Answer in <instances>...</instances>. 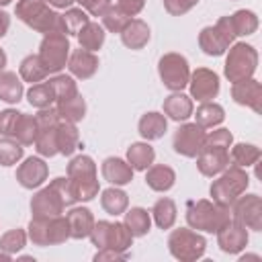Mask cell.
Returning a JSON list of instances; mask_svg holds the SVG:
<instances>
[{"label": "cell", "instance_id": "obj_32", "mask_svg": "<svg viewBox=\"0 0 262 262\" xmlns=\"http://www.w3.org/2000/svg\"><path fill=\"white\" fill-rule=\"evenodd\" d=\"M123 215H125V221H123V223L127 225V229L131 231L133 237H143V235H147V231H149V227H151V217H149L147 209H143V207H131V209L125 211Z\"/></svg>", "mask_w": 262, "mask_h": 262}, {"label": "cell", "instance_id": "obj_15", "mask_svg": "<svg viewBox=\"0 0 262 262\" xmlns=\"http://www.w3.org/2000/svg\"><path fill=\"white\" fill-rule=\"evenodd\" d=\"M49 176V166L45 164L43 158H37V156H31L27 158L18 168H16V180L23 188H39Z\"/></svg>", "mask_w": 262, "mask_h": 262}, {"label": "cell", "instance_id": "obj_42", "mask_svg": "<svg viewBox=\"0 0 262 262\" xmlns=\"http://www.w3.org/2000/svg\"><path fill=\"white\" fill-rule=\"evenodd\" d=\"M25 145L12 137H0V166H14L23 160Z\"/></svg>", "mask_w": 262, "mask_h": 262}, {"label": "cell", "instance_id": "obj_4", "mask_svg": "<svg viewBox=\"0 0 262 262\" xmlns=\"http://www.w3.org/2000/svg\"><path fill=\"white\" fill-rule=\"evenodd\" d=\"M256 68H258V51L254 49V45L244 43V41L229 45L225 66H223V74L231 84L252 78Z\"/></svg>", "mask_w": 262, "mask_h": 262}, {"label": "cell", "instance_id": "obj_51", "mask_svg": "<svg viewBox=\"0 0 262 262\" xmlns=\"http://www.w3.org/2000/svg\"><path fill=\"white\" fill-rule=\"evenodd\" d=\"M117 4L129 14V16H137L143 6H145V0H117Z\"/></svg>", "mask_w": 262, "mask_h": 262}, {"label": "cell", "instance_id": "obj_16", "mask_svg": "<svg viewBox=\"0 0 262 262\" xmlns=\"http://www.w3.org/2000/svg\"><path fill=\"white\" fill-rule=\"evenodd\" d=\"M231 98L237 104L248 106L258 115L262 113V84L254 78L233 82L231 84Z\"/></svg>", "mask_w": 262, "mask_h": 262}, {"label": "cell", "instance_id": "obj_49", "mask_svg": "<svg viewBox=\"0 0 262 262\" xmlns=\"http://www.w3.org/2000/svg\"><path fill=\"white\" fill-rule=\"evenodd\" d=\"M51 184H53V186L57 188V192L61 194V199H63L66 207H72L74 203H78V201H76V196H74V192H72V186H70L68 176H57V178H53V180H51Z\"/></svg>", "mask_w": 262, "mask_h": 262}, {"label": "cell", "instance_id": "obj_58", "mask_svg": "<svg viewBox=\"0 0 262 262\" xmlns=\"http://www.w3.org/2000/svg\"><path fill=\"white\" fill-rule=\"evenodd\" d=\"M12 0H0V6H6V4H10Z\"/></svg>", "mask_w": 262, "mask_h": 262}, {"label": "cell", "instance_id": "obj_50", "mask_svg": "<svg viewBox=\"0 0 262 262\" xmlns=\"http://www.w3.org/2000/svg\"><path fill=\"white\" fill-rule=\"evenodd\" d=\"M74 2H78L92 16H102V12L113 4V0H74Z\"/></svg>", "mask_w": 262, "mask_h": 262}, {"label": "cell", "instance_id": "obj_1", "mask_svg": "<svg viewBox=\"0 0 262 262\" xmlns=\"http://www.w3.org/2000/svg\"><path fill=\"white\" fill-rule=\"evenodd\" d=\"M14 14L37 33H66L61 14L49 8L47 0H18L14 6Z\"/></svg>", "mask_w": 262, "mask_h": 262}, {"label": "cell", "instance_id": "obj_10", "mask_svg": "<svg viewBox=\"0 0 262 262\" xmlns=\"http://www.w3.org/2000/svg\"><path fill=\"white\" fill-rule=\"evenodd\" d=\"M231 219L252 231H262V199L254 192L239 194L231 205Z\"/></svg>", "mask_w": 262, "mask_h": 262}, {"label": "cell", "instance_id": "obj_55", "mask_svg": "<svg viewBox=\"0 0 262 262\" xmlns=\"http://www.w3.org/2000/svg\"><path fill=\"white\" fill-rule=\"evenodd\" d=\"M6 61H8V59H6V53H4V49H0V72L4 70V66H6Z\"/></svg>", "mask_w": 262, "mask_h": 262}, {"label": "cell", "instance_id": "obj_54", "mask_svg": "<svg viewBox=\"0 0 262 262\" xmlns=\"http://www.w3.org/2000/svg\"><path fill=\"white\" fill-rule=\"evenodd\" d=\"M72 2H74V0H47V4L53 6V8H70Z\"/></svg>", "mask_w": 262, "mask_h": 262}, {"label": "cell", "instance_id": "obj_27", "mask_svg": "<svg viewBox=\"0 0 262 262\" xmlns=\"http://www.w3.org/2000/svg\"><path fill=\"white\" fill-rule=\"evenodd\" d=\"M25 94V86L20 76H16V72H8L2 70L0 72V100L8 102V104H16Z\"/></svg>", "mask_w": 262, "mask_h": 262}, {"label": "cell", "instance_id": "obj_41", "mask_svg": "<svg viewBox=\"0 0 262 262\" xmlns=\"http://www.w3.org/2000/svg\"><path fill=\"white\" fill-rule=\"evenodd\" d=\"M231 164L248 168V166H256V162L260 160V147H256L254 143H235L231 147L229 154Z\"/></svg>", "mask_w": 262, "mask_h": 262}, {"label": "cell", "instance_id": "obj_8", "mask_svg": "<svg viewBox=\"0 0 262 262\" xmlns=\"http://www.w3.org/2000/svg\"><path fill=\"white\" fill-rule=\"evenodd\" d=\"M158 74L162 84L172 90V92H182L188 86V78H190V68H188V59L182 53L170 51L164 53L158 59Z\"/></svg>", "mask_w": 262, "mask_h": 262}, {"label": "cell", "instance_id": "obj_35", "mask_svg": "<svg viewBox=\"0 0 262 262\" xmlns=\"http://www.w3.org/2000/svg\"><path fill=\"white\" fill-rule=\"evenodd\" d=\"M151 217L160 229H170L176 223V203L168 196H162L151 207Z\"/></svg>", "mask_w": 262, "mask_h": 262}, {"label": "cell", "instance_id": "obj_53", "mask_svg": "<svg viewBox=\"0 0 262 262\" xmlns=\"http://www.w3.org/2000/svg\"><path fill=\"white\" fill-rule=\"evenodd\" d=\"M8 29H10V16L4 10H0V39L8 33Z\"/></svg>", "mask_w": 262, "mask_h": 262}, {"label": "cell", "instance_id": "obj_39", "mask_svg": "<svg viewBox=\"0 0 262 262\" xmlns=\"http://www.w3.org/2000/svg\"><path fill=\"white\" fill-rule=\"evenodd\" d=\"M27 100L35 108H47L55 102V92L49 82H37L27 90Z\"/></svg>", "mask_w": 262, "mask_h": 262}, {"label": "cell", "instance_id": "obj_29", "mask_svg": "<svg viewBox=\"0 0 262 262\" xmlns=\"http://www.w3.org/2000/svg\"><path fill=\"white\" fill-rule=\"evenodd\" d=\"M55 108H57L59 117L63 121H70V123H78V121H82L86 117V100H84V96L80 92H76L70 98L57 100Z\"/></svg>", "mask_w": 262, "mask_h": 262}, {"label": "cell", "instance_id": "obj_48", "mask_svg": "<svg viewBox=\"0 0 262 262\" xmlns=\"http://www.w3.org/2000/svg\"><path fill=\"white\" fill-rule=\"evenodd\" d=\"M196 4H199V0H164V8L172 16H182Z\"/></svg>", "mask_w": 262, "mask_h": 262}, {"label": "cell", "instance_id": "obj_19", "mask_svg": "<svg viewBox=\"0 0 262 262\" xmlns=\"http://www.w3.org/2000/svg\"><path fill=\"white\" fill-rule=\"evenodd\" d=\"M100 172H102V178L113 186H125L133 180V168L123 158H115V156L106 158L100 166Z\"/></svg>", "mask_w": 262, "mask_h": 262}, {"label": "cell", "instance_id": "obj_34", "mask_svg": "<svg viewBox=\"0 0 262 262\" xmlns=\"http://www.w3.org/2000/svg\"><path fill=\"white\" fill-rule=\"evenodd\" d=\"M76 37H78V43H80V47H82V49H88V51H98V49L102 47V43H104L106 33H104V27H102V25L88 20V23L82 27V31H80Z\"/></svg>", "mask_w": 262, "mask_h": 262}, {"label": "cell", "instance_id": "obj_37", "mask_svg": "<svg viewBox=\"0 0 262 262\" xmlns=\"http://www.w3.org/2000/svg\"><path fill=\"white\" fill-rule=\"evenodd\" d=\"M18 76H20L23 82L37 84V82H43L49 76V72L45 70V66L39 59V55H27L18 66Z\"/></svg>", "mask_w": 262, "mask_h": 262}, {"label": "cell", "instance_id": "obj_5", "mask_svg": "<svg viewBox=\"0 0 262 262\" xmlns=\"http://www.w3.org/2000/svg\"><path fill=\"white\" fill-rule=\"evenodd\" d=\"M248 184H250V176L248 172L242 168V166H235V164H229L221 176L217 180L211 182V196L215 203H221V205H231L239 194H244L248 190Z\"/></svg>", "mask_w": 262, "mask_h": 262}, {"label": "cell", "instance_id": "obj_18", "mask_svg": "<svg viewBox=\"0 0 262 262\" xmlns=\"http://www.w3.org/2000/svg\"><path fill=\"white\" fill-rule=\"evenodd\" d=\"M68 70L74 78L78 80H88L96 74L98 70V57L94 51H88V49H74L68 57Z\"/></svg>", "mask_w": 262, "mask_h": 262}, {"label": "cell", "instance_id": "obj_7", "mask_svg": "<svg viewBox=\"0 0 262 262\" xmlns=\"http://www.w3.org/2000/svg\"><path fill=\"white\" fill-rule=\"evenodd\" d=\"M70 39L66 33H47L39 45V59L43 61L49 74H59L68 66L70 57Z\"/></svg>", "mask_w": 262, "mask_h": 262}, {"label": "cell", "instance_id": "obj_44", "mask_svg": "<svg viewBox=\"0 0 262 262\" xmlns=\"http://www.w3.org/2000/svg\"><path fill=\"white\" fill-rule=\"evenodd\" d=\"M49 84L55 92V102L63 100V98H70L76 92H80L78 86H76V80L68 74H53V78H49Z\"/></svg>", "mask_w": 262, "mask_h": 262}, {"label": "cell", "instance_id": "obj_23", "mask_svg": "<svg viewBox=\"0 0 262 262\" xmlns=\"http://www.w3.org/2000/svg\"><path fill=\"white\" fill-rule=\"evenodd\" d=\"M168 129V119L164 113L158 111H149L145 115H141L139 123H137V131L145 141H156L160 137H164Z\"/></svg>", "mask_w": 262, "mask_h": 262}, {"label": "cell", "instance_id": "obj_28", "mask_svg": "<svg viewBox=\"0 0 262 262\" xmlns=\"http://www.w3.org/2000/svg\"><path fill=\"white\" fill-rule=\"evenodd\" d=\"M80 145V133L76 129V123L59 121L57 123V154L72 156Z\"/></svg>", "mask_w": 262, "mask_h": 262}, {"label": "cell", "instance_id": "obj_24", "mask_svg": "<svg viewBox=\"0 0 262 262\" xmlns=\"http://www.w3.org/2000/svg\"><path fill=\"white\" fill-rule=\"evenodd\" d=\"M57 123H37L39 129H37V137H35L33 145L41 158L57 156Z\"/></svg>", "mask_w": 262, "mask_h": 262}, {"label": "cell", "instance_id": "obj_17", "mask_svg": "<svg viewBox=\"0 0 262 262\" xmlns=\"http://www.w3.org/2000/svg\"><path fill=\"white\" fill-rule=\"evenodd\" d=\"M231 164L229 160V149H223V147H203L196 156V168L203 176H217L221 174L227 166Z\"/></svg>", "mask_w": 262, "mask_h": 262}, {"label": "cell", "instance_id": "obj_33", "mask_svg": "<svg viewBox=\"0 0 262 262\" xmlns=\"http://www.w3.org/2000/svg\"><path fill=\"white\" fill-rule=\"evenodd\" d=\"M194 115V123H199L201 127L209 129V127H217L225 121V108L219 104V102H213V100H207V102H201V106L196 108Z\"/></svg>", "mask_w": 262, "mask_h": 262}, {"label": "cell", "instance_id": "obj_38", "mask_svg": "<svg viewBox=\"0 0 262 262\" xmlns=\"http://www.w3.org/2000/svg\"><path fill=\"white\" fill-rule=\"evenodd\" d=\"M229 20H231V27H233L235 37H248V35L256 33V29H258V16H256V12L246 10V8L235 10L229 16Z\"/></svg>", "mask_w": 262, "mask_h": 262}, {"label": "cell", "instance_id": "obj_2", "mask_svg": "<svg viewBox=\"0 0 262 262\" xmlns=\"http://www.w3.org/2000/svg\"><path fill=\"white\" fill-rule=\"evenodd\" d=\"M229 219H231V207L209 199L190 201L186 207V223L190 229L196 231L217 233Z\"/></svg>", "mask_w": 262, "mask_h": 262}, {"label": "cell", "instance_id": "obj_9", "mask_svg": "<svg viewBox=\"0 0 262 262\" xmlns=\"http://www.w3.org/2000/svg\"><path fill=\"white\" fill-rule=\"evenodd\" d=\"M233 39H235V33H233L229 16H221L213 27L201 29V33H199V47L203 49V53L217 57V55H223L229 49Z\"/></svg>", "mask_w": 262, "mask_h": 262}, {"label": "cell", "instance_id": "obj_20", "mask_svg": "<svg viewBox=\"0 0 262 262\" xmlns=\"http://www.w3.org/2000/svg\"><path fill=\"white\" fill-rule=\"evenodd\" d=\"M66 219L70 225V237H74V239L88 237L92 227H94V215L86 207H72L66 213Z\"/></svg>", "mask_w": 262, "mask_h": 262}, {"label": "cell", "instance_id": "obj_46", "mask_svg": "<svg viewBox=\"0 0 262 262\" xmlns=\"http://www.w3.org/2000/svg\"><path fill=\"white\" fill-rule=\"evenodd\" d=\"M63 18V27H66V35H78L82 31V27L90 20L88 12L80 6V8H68L66 14H61Z\"/></svg>", "mask_w": 262, "mask_h": 262}, {"label": "cell", "instance_id": "obj_45", "mask_svg": "<svg viewBox=\"0 0 262 262\" xmlns=\"http://www.w3.org/2000/svg\"><path fill=\"white\" fill-rule=\"evenodd\" d=\"M25 244H27V231L25 229H20V227H16V229H8L6 233H2V237H0V250L4 252V254H16V252H20L23 248H25Z\"/></svg>", "mask_w": 262, "mask_h": 262}, {"label": "cell", "instance_id": "obj_3", "mask_svg": "<svg viewBox=\"0 0 262 262\" xmlns=\"http://www.w3.org/2000/svg\"><path fill=\"white\" fill-rule=\"evenodd\" d=\"M27 237L35 246H59L70 239V225L66 215L55 217H33L27 227Z\"/></svg>", "mask_w": 262, "mask_h": 262}, {"label": "cell", "instance_id": "obj_6", "mask_svg": "<svg viewBox=\"0 0 262 262\" xmlns=\"http://www.w3.org/2000/svg\"><path fill=\"white\" fill-rule=\"evenodd\" d=\"M168 250L180 262H194L203 258L207 250V239L190 227H178L172 229V233L168 235Z\"/></svg>", "mask_w": 262, "mask_h": 262}, {"label": "cell", "instance_id": "obj_57", "mask_svg": "<svg viewBox=\"0 0 262 262\" xmlns=\"http://www.w3.org/2000/svg\"><path fill=\"white\" fill-rule=\"evenodd\" d=\"M10 258H12V256H10V254H4V252H2V250H0V260H4V262H8V260H10Z\"/></svg>", "mask_w": 262, "mask_h": 262}, {"label": "cell", "instance_id": "obj_30", "mask_svg": "<svg viewBox=\"0 0 262 262\" xmlns=\"http://www.w3.org/2000/svg\"><path fill=\"white\" fill-rule=\"evenodd\" d=\"M156 160V151L147 141H137L127 147V162L133 170H147Z\"/></svg>", "mask_w": 262, "mask_h": 262}, {"label": "cell", "instance_id": "obj_26", "mask_svg": "<svg viewBox=\"0 0 262 262\" xmlns=\"http://www.w3.org/2000/svg\"><path fill=\"white\" fill-rule=\"evenodd\" d=\"M37 119L35 115H29V113H20L16 115V121H14V127L10 131V137L16 139L18 143L23 145H33L35 143V137H37Z\"/></svg>", "mask_w": 262, "mask_h": 262}, {"label": "cell", "instance_id": "obj_31", "mask_svg": "<svg viewBox=\"0 0 262 262\" xmlns=\"http://www.w3.org/2000/svg\"><path fill=\"white\" fill-rule=\"evenodd\" d=\"M100 207L108 213V215H123L129 207V196L125 190H121L119 186H111L104 188L100 192Z\"/></svg>", "mask_w": 262, "mask_h": 262}, {"label": "cell", "instance_id": "obj_12", "mask_svg": "<svg viewBox=\"0 0 262 262\" xmlns=\"http://www.w3.org/2000/svg\"><path fill=\"white\" fill-rule=\"evenodd\" d=\"M66 203L61 199V194L57 192V188L49 182L47 186L39 188L33 199H31V213L33 217H55V215H63Z\"/></svg>", "mask_w": 262, "mask_h": 262}, {"label": "cell", "instance_id": "obj_25", "mask_svg": "<svg viewBox=\"0 0 262 262\" xmlns=\"http://www.w3.org/2000/svg\"><path fill=\"white\" fill-rule=\"evenodd\" d=\"M176 172L166 164H151L145 170V184L156 192H166L174 186Z\"/></svg>", "mask_w": 262, "mask_h": 262}, {"label": "cell", "instance_id": "obj_21", "mask_svg": "<svg viewBox=\"0 0 262 262\" xmlns=\"http://www.w3.org/2000/svg\"><path fill=\"white\" fill-rule=\"evenodd\" d=\"M119 35H121L123 45L129 47V49H143V47L147 45L149 37H151L147 23L141 20V18H131V20L123 27V31H121Z\"/></svg>", "mask_w": 262, "mask_h": 262}, {"label": "cell", "instance_id": "obj_40", "mask_svg": "<svg viewBox=\"0 0 262 262\" xmlns=\"http://www.w3.org/2000/svg\"><path fill=\"white\" fill-rule=\"evenodd\" d=\"M68 176L76 178V180H90V178H98L96 176V164L90 156H76L70 160L68 164Z\"/></svg>", "mask_w": 262, "mask_h": 262}, {"label": "cell", "instance_id": "obj_43", "mask_svg": "<svg viewBox=\"0 0 262 262\" xmlns=\"http://www.w3.org/2000/svg\"><path fill=\"white\" fill-rule=\"evenodd\" d=\"M102 27L104 31H111V33H121L123 27L131 20V16L119 6V4H111L104 12H102Z\"/></svg>", "mask_w": 262, "mask_h": 262}, {"label": "cell", "instance_id": "obj_36", "mask_svg": "<svg viewBox=\"0 0 262 262\" xmlns=\"http://www.w3.org/2000/svg\"><path fill=\"white\" fill-rule=\"evenodd\" d=\"M131 246H133V235H131V231L127 229V225H125L123 221H115V223L111 221L108 237H106V248L127 254V250H129Z\"/></svg>", "mask_w": 262, "mask_h": 262}, {"label": "cell", "instance_id": "obj_11", "mask_svg": "<svg viewBox=\"0 0 262 262\" xmlns=\"http://www.w3.org/2000/svg\"><path fill=\"white\" fill-rule=\"evenodd\" d=\"M205 127H201L199 123H182L172 137V147L176 154L184 156V158H196L199 151L203 149L205 143Z\"/></svg>", "mask_w": 262, "mask_h": 262}, {"label": "cell", "instance_id": "obj_56", "mask_svg": "<svg viewBox=\"0 0 262 262\" xmlns=\"http://www.w3.org/2000/svg\"><path fill=\"white\" fill-rule=\"evenodd\" d=\"M246 260H258V256H256V254H250V256H242V262H246Z\"/></svg>", "mask_w": 262, "mask_h": 262}, {"label": "cell", "instance_id": "obj_52", "mask_svg": "<svg viewBox=\"0 0 262 262\" xmlns=\"http://www.w3.org/2000/svg\"><path fill=\"white\" fill-rule=\"evenodd\" d=\"M127 254L123 252H117V250H111V248H100L96 254H94V262H104V260H125Z\"/></svg>", "mask_w": 262, "mask_h": 262}, {"label": "cell", "instance_id": "obj_22", "mask_svg": "<svg viewBox=\"0 0 262 262\" xmlns=\"http://www.w3.org/2000/svg\"><path fill=\"white\" fill-rule=\"evenodd\" d=\"M194 113V104L192 98L182 94V92H172L170 96L164 98V115L166 119H172L176 123L186 121L188 117H192Z\"/></svg>", "mask_w": 262, "mask_h": 262}, {"label": "cell", "instance_id": "obj_47", "mask_svg": "<svg viewBox=\"0 0 262 262\" xmlns=\"http://www.w3.org/2000/svg\"><path fill=\"white\" fill-rule=\"evenodd\" d=\"M231 143H233V135H231V131L221 127V129H215V131H211V133L205 135V143H203V147H223V149H229Z\"/></svg>", "mask_w": 262, "mask_h": 262}, {"label": "cell", "instance_id": "obj_13", "mask_svg": "<svg viewBox=\"0 0 262 262\" xmlns=\"http://www.w3.org/2000/svg\"><path fill=\"white\" fill-rule=\"evenodd\" d=\"M188 88L190 98H196L199 102L213 100L219 94V76L209 68H196L194 72H190Z\"/></svg>", "mask_w": 262, "mask_h": 262}, {"label": "cell", "instance_id": "obj_14", "mask_svg": "<svg viewBox=\"0 0 262 262\" xmlns=\"http://www.w3.org/2000/svg\"><path fill=\"white\" fill-rule=\"evenodd\" d=\"M250 242L248 227H244L239 221L229 219L219 231H217V246L225 254H239Z\"/></svg>", "mask_w": 262, "mask_h": 262}]
</instances>
